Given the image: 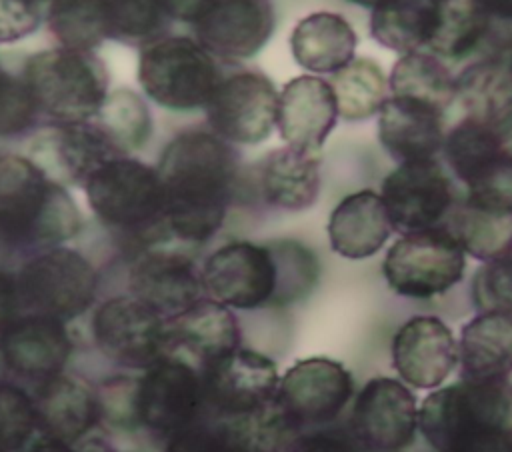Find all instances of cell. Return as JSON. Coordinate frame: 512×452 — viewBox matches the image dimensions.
Listing matches in <instances>:
<instances>
[{
  "instance_id": "f6af8a7d",
  "label": "cell",
  "mask_w": 512,
  "mask_h": 452,
  "mask_svg": "<svg viewBox=\"0 0 512 452\" xmlns=\"http://www.w3.org/2000/svg\"><path fill=\"white\" fill-rule=\"evenodd\" d=\"M44 20V8L28 0H0V44H12L34 34Z\"/></svg>"
},
{
  "instance_id": "603a6c76",
  "label": "cell",
  "mask_w": 512,
  "mask_h": 452,
  "mask_svg": "<svg viewBox=\"0 0 512 452\" xmlns=\"http://www.w3.org/2000/svg\"><path fill=\"white\" fill-rule=\"evenodd\" d=\"M30 396L38 432L66 444L74 446L102 420L98 392L64 372L36 382Z\"/></svg>"
},
{
  "instance_id": "d4e9b609",
  "label": "cell",
  "mask_w": 512,
  "mask_h": 452,
  "mask_svg": "<svg viewBox=\"0 0 512 452\" xmlns=\"http://www.w3.org/2000/svg\"><path fill=\"white\" fill-rule=\"evenodd\" d=\"M254 188L272 208L300 212L320 192V154L290 146L270 150L254 168Z\"/></svg>"
},
{
  "instance_id": "44dd1931",
  "label": "cell",
  "mask_w": 512,
  "mask_h": 452,
  "mask_svg": "<svg viewBox=\"0 0 512 452\" xmlns=\"http://www.w3.org/2000/svg\"><path fill=\"white\" fill-rule=\"evenodd\" d=\"M392 368L418 390L438 388L458 366V340L436 316L406 320L392 338Z\"/></svg>"
},
{
  "instance_id": "8fae6325",
  "label": "cell",
  "mask_w": 512,
  "mask_h": 452,
  "mask_svg": "<svg viewBox=\"0 0 512 452\" xmlns=\"http://www.w3.org/2000/svg\"><path fill=\"white\" fill-rule=\"evenodd\" d=\"M200 282L206 298L230 310L276 306L278 264L268 242H228L204 260Z\"/></svg>"
},
{
  "instance_id": "60d3db41",
  "label": "cell",
  "mask_w": 512,
  "mask_h": 452,
  "mask_svg": "<svg viewBox=\"0 0 512 452\" xmlns=\"http://www.w3.org/2000/svg\"><path fill=\"white\" fill-rule=\"evenodd\" d=\"M36 432L32 396L20 386L0 382V452H20Z\"/></svg>"
},
{
  "instance_id": "2e32d148",
  "label": "cell",
  "mask_w": 512,
  "mask_h": 452,
  "mask_svg": "<svg viewBox=\"0 0 512 452\" xmlns=\"http://www.w3.org/2000/svg\"><path fill=\"white\" fill-rule=\"evenodd\" d=\"M116 156L124 154L94 120L48 122L32 134L26 154L50 180L66 188H82L96 168Z\"/></svg>"
},
{
  "instance_id": "5b68a950",
  "label": "cell",
  "mask_w": 512,
  "mask_h": 452,
  "mask_svg": "<svg viewBox=\"0 0 512 452\" xmlns=\"http://www.w3.org/2000/svg\"><path fill=\"white\" fill-rule=\"evenodd\" d=\"M20 74L40 118L48 122L92 120L110 92L108 68L94 50H38L26 58Z\"/></svg>"
},
{
  "instance_id": "5bb4252c",
  "label": "cell",
  "mask_w": 512,
  "mask_h": 452,
  "mask_svg": "<svg viewBox=\"0 0 512 452\" xmlns=\"http://www.w3.org/2000/svg\"><path fill=\"white\" fill-rule=\"evenodd\" d=\"M210 132L228 144H260L276 126L278 92L272 80L254 70L222 76L204 106Z\"/></svg>"
},
{
  "instance_id": "ffe728a7",
  "label": "cell",
  "mask_w": 512,
  "mask_h": 452,
  "mask_svg": "<svg viewBox=\"0 0 512 452\" xmlns=\"http://www.w3.org/2000/svg\"><path fill=\"white\" fill-rule=\"evenodd\" d=\"M130 294L166 320L202 298L200 268L182 252L154 246L136 252L128 272Z\"/></svg>"
},
{
  "instance_id": "ac0fdd59",
  "label": "cell",
  "mask_w": 512,
  "mask_h": 452,
  "mask_svg": "<svg viewBox=\"0 0 512 452\" xmlns=\"http://www.w3.org/2000/svg\"><path fill=\"white\" fill-rule=\"evenodd\" d=\"M72 348L66 322L46 314L22 312L0 330L2 366L34 384L62 374Z\"/></svg>"
},
{
  "instance_id": "9c48e42d",
  "label": "cell",
  "mask_w": 512,
  "mask_h": 452,
  "mask_svg": "<svg viewBox=\"0 0 512 452\" xmlns=\"http://www.w3.org/2000/svg\"><path fill=\"white\" fill-rule=\"evenodd\" d=\"M354 396L352 374L338 360L302 358L280 378L274 408L298 436L334 422Z\"/></svg>"
},
{
  "instance_id": "1f68e13d",
  "label": "cell",
  "mask_w": 512,
  "mask_h": 452,
  "mask_svg": "<svg viewBox=\"0 0 512 452\" xmlns=\"http://www.w3.org/2000/svg\"><path fill=\"white\" fill-rule=\"evenodd\" d=\"M456 100L468 118L498 122L512 110V72L508 58L488 56L456 76Z\"/></svg>"
},
{
  "instance_id": "4dcf8cb0",
  "label": "cell",
  "mask_w": 512,
  "mask_h": 452,
  "mask_svg": "<svg viewBox=\"0 0 512 452\" xmlns=\"http://www.w3.org/2000/svg\"><path fill=\"white\" fill-rule=\"evenodd\" d=\"M440 228L476 260L488 262L512 254V212L488 208L464 196L452 204Z\"/></svg>"
},
{
  "instance_id": "ee69618b",
  "label": "cell",
  "mask_w": 512,
  "mask_h": 452,
  "mask_svg": "<svg viewBox=\"0 0 512 452\" xmlns=\"http://www.w3.org/2000/svg\"><path fill=\"white\" fill-rule=\"evenodd\" d=\"M164 452H244L228 422L216 418L214 422L198 420L184 430L168 436Z\"/></svg>"
},
{
  "instance_id": "f1b7e54d",
  "label": "cell",
  "mask_w": 512,
  "mask_h": 452,
  "mask_svg": "<svg viewBox=\"0 0 512 452\" xmlns=\"http://www.w3.org/2000/svg\"><path fill=\"white\" fill-rule=\"evenodd\" d=\"M292 58L312 74H332L354 58L356 32L336 12H312L290 34Z\"/></svg>"
},
{
  "instance_id": "b9f144b4",
  "label": "cell",
  "mask_w": 512,
  "mask_h": 452,
  "mask_svg": "<svg viewBox=\"0 0 512 452\" xmlns=\"http://www.w3.org/2000/svg\"><path fill=\"white\" fill-rule=\"evenodd\" d=\"M40 114L22 78L0 66V138L22 136L38 124Z\"/></svg>"
},
{
  "instance_id": "7c38bea8",
  "label": "cell",
  "mask_w": 512,
  "mask_h": 452,
  "mask_svg": "<svg viewBox=\"0 0 512 452\" xmlns=\"http://www.w3.org/2000/svg\"><path fill=\"white\" fill-rule=\"evenodd\" d=\"M206 412L216 418H242L270 408L280 374L276 364L250 348H236L200 366Z\"/></svg>"
},
{
  "instance_id": "484cf974",
  "label": "cell",
  "mask_w": 512,
  "mask_h": 452,
  "mask_svg": "<svg viewBox=\"0 0 512 452\" xmlns=\"http://www.w3.org/2000/svg\"><path fill=\"white\" fill-rule=\"evenodd\" d=\"M330 248L348 260L374 256L390 238L392 224L380 194L352 192L342 198L328 218Z\"/></svg>"
},
{
  "instance_id": "f5cc1de1",
  "label": "cell",
  "mask_w": 512,
  "mask_h": 452,
  "mask_svg": "<svg viewBox=\"0 0 512 452\" xmlns=\"http://www.w3.org/2000/svg\"><path fill=\"white\" fill-rule=\"evenodd\" d=\"M348 2H352V4H358V6H368V8H374V6H378L380 2H384V0H348Z\"/></svg>"
},
{
  "instance_id": "4fadbf2b",
  "label": "cell",
  "mask_w": 512,
  "mask_h": 452,
  "mask_svg": "<svg viewBox=\"0 0 512 452\" xmlns=\"http://www.w3.org/2000/svg\"><path fill=\"white\" fill-rule=\"evenodd\" d=\"M134 412L138 426L166 438L202 420L200 370L172 354L144 368L134 386Z\"/></svg>"
},
{
  "instance_id": "ab89813d",
  "label": "cell",
  "mask_w": 512,
  "mask_h": 452,
  "mask_svg": "<svg viewBox=\"0 0 512 452\" xmlns=\"http://www.w3.org/2000/svg\"><path fill=\"white\" fill-rule=\"evenodd\" d=\"M268 244L278 264L276 306L306 298L318 280V260L314 252L294 240H274Z\"/></svg>"
},
{
  "instance_id": "52a82bcc",
  "label": "cell",
  "mask_w": 512,
  "mask_h": 452,
  "mask_svg": "<svg viewBox=\"0 0 512 452\" xmlns=\"http://www.w3.org/2000/svg\"><path fill=\"white\" fill-rule=\"evenodd\" d=\"M14 276L22 312L46 314L62 322L84 314L98 292L94 264L64 244L26 258Z\"/></svg>"
},
{
  "instance_id": "bcb514c9",
  "label": "cell",
  "mask_w": 512,
  "mask_h": 452,
  "mask_svg": "<svg viewBox=\"0 0 512 452\" xmlns=\"http://www.w3.org/2000/svg\"><path fill=\"white\" fill-rule=\"evenodd\" d=\"M286 452H366L348 428H318L300 434Z\"/></svg>"
},
{
  "instance_id": "816d5d0a",
  "label": "cell",
  "mask_w": 512,
  "mask_h": 452,
  "mask_svg": "<svg viewBox=\"0 0 512 452\" xmlns=\"http://www.w3.org/2000/svg\"><path fill=\"white\" fill-rule=\"evenodd\" d=\"M80 452H114L110 448H106L104 444H98V442H90L88 446H84Z\"/></svg>"
},
{
  "instance_id": "c3c4849f",
  "label": "cell",
  "mask_w": 512,
  "mask_h": 452,
  "mask_svg": "<svg viewBox=\"0 0 512 452\" xmlns=\"http://www.w3.org/2000/svg\"><path fill=\"white\" fill-rule=\"evenodd\" d=\"M18 314H22V310L16 288V276L14 272L0 268V330L6 328Z\"/></svg>"
},
{
  "instance_id": "11a10c76",
  "label": "cell",
  "mask_w": 512,
  "mask_h": 452,
  "mask_svg": "<svg viewBox=\"0 0 512 452\" xmlns=\"http://www.w3.org/2000/svg\"><path fill=\"white\" fill-rule=\"evenodd\" d=\"M508 64H510V72H512V52H510V56H508Z\"/></svg>"
},
{
  "instance_id": "ba28073f",
  "label": "cell",
  "mask_w": 512,
  "mask_h": 452,
  "mask_svg": "<svg viewBox=\"0 0 512 452\" xmlns=\"http://www.w3.org/2000/svg\"><path fill=\"white\" fill-rule=\"evenodd\" d=\"M466 270V254L444 228L402 234L386 252L382 274L392 292L430 300L456 286Z\"/></svg>"
},
{
  "instance_id": "7dc6e473",
  "label": "cell",
  "mask_w": 512,
  "mask_h": 452,
  "mask_svg": "<svg viewBox=\"0 0 512 452\" xmlns=\"http://www.w3.org/2000/svg\"><path fill=\"white\" fill-rule=\"evenodd\" d=\"M486 12L492 24V34L488 46H492L490 56L508 58L512 52V0H476Z\"/></svg>"
},
{
  "instance_id": "e575fe53",
  "label": "cell",
  "mask_w": 512,
  "mask_h": 452,
  "mask_svg": "<svg viewBox=\"0 0 512 452\" xmlns=\"http://www.w3.org/2000/svg\"><path fill=\"white\" fill-rule=\"evenodd\" d=\"M392 96L418 100L446 112L456 100V76L448 66L426 50L398 58L388 78Z\"/></svg>"
},
{
  "instance_id": "9a60e30c",
  "label": "cell",
  "mask_w": 512,
  "mask_h": 452,
  "mask_svg": "<svg viewBox=\"0 0 512 452\" xmlns=\"http://www.w3.org/2000/svg\"><path fill=\"white\" fill-rule=\"evenodd\" d=\"M380 198L392 230L400 234L440 228L458 200L436 158L398 164L382 182Z\"/></svg>"
},
{
  "instance_id": "f546056e",
  "label": "cell",
  "mask_w": 512,
  "mask_h": 452,
  "mask_svg": "<svg viewBox=\"0 0 512 452\" xmlns=\"http://www.w3.org/2000/svg\"><path fill=\"white\" fill-rule=\"evenodd\" d=\"M442 152L454 176L470 188L506 160L512 146L494 122L464 116L444 136Z\"/></svg>"
},
{
  "instance_id": "74e56055",
  "label": "cell",
  "mask_w": 512,
  "mask_h": 452,
  "mask_svg": "<svg viewBox=\"0 0 512 452\" xmlns=\"http://www.w3.org/2000/svg\"><path fill=\"white\" fill-rule=\"evenodd\" d=\"M106 40L144 46L168 34L162 0H102Z\"/></svg>"
},
{
  "instance_id": "4316f807",
  "label": "cell",
  "mask_w": 512,
  "mask_h": 452,
  "mask_svg": "<svg viewBox=\"0 0 512 452\" xmlns=\"http://www.w3.org/2000/svg\"><path fill=\"white\" fill-rule=\"evenodd\" d=\"M168 334L172 352L186 350L200 366L240 346V326L232 310L206 296L168 318Z\"/></svg>"
},
{
  "instance_id": "7a4b0ae2",
  "label": "cell",
  "mask_w": 512,
  "mask_h": 452,
  "mask_svg": "<svg viewBox=\"0 0 512 452\" xmlns=\"http://www.w3.org/2000/svg\"><path fill=\"white\" fill-rule=\"evenodd\" d=\"M80 232L82 214L66 186L26 156H0V262H24Z\"/></svg>"
},
{
  "instance_id": "681fc988",
  "label": "cell",
  "mask_w": 512,
  "mask_h": 452,
  "mask_svg": "<svg viewBox=\"0 0 512 452\" xmlns=\"http://www.w3.org/2000/svg\"><path fill=\"white\" fill-rule=\"evenodd\" d=\"M212 0H162L164 12L170 22H182L192 26Z\"/></svg>"
},
{
  "instance_id": "8992f818",
  "label": "cell",
  "mask_w": 512,
  "mask_h": 452,
  "mask_svg": "<svg viewBox=\"0 0 512 452\" xmlns=\"http://www.w3.org/2000/svg\"><path fill=\"white\" fill-rule=\"evenodd\" d=\"M220 80L218 58L196 38L164 34L140 46L138 84L148 100L166 110L204 108Z\"/></svg>"
},
{
  "instance_id": "6da1fadb",
  "label": "cell",
  "mask_w": 512,
  "mask_h": 452,
  "mask_svg": "<svg viewBox=\"0 0 512 452\" xmlns=\"http://www.w3.org/2000/svg\"><path fill=\"white\" fill-rule=\"evenodd\" d=\"M156 170L172 238L186 244L210 240L224 224L240 182L232 144L210 130L180 132L164 146Z\"/></svg>"
},
{
  "instance_id": "277c9868",
  "label": "cell",
  "mask_w": 512,
  "mask_h": 452,
  "mask_svg": "<svg viewBox=\"0 0 512 452\" xmlns=\"http://www.w3.org/2000/svg\"><path fill=\"white\" fill-rule=\"evenodd\" d=\"M418 430L434 452L512 436V382L462 378L430 392L418 406Z\"/></svg>"
},
{
  "instance_id": "f35d334b",
  "label": "cell",
  "mask_w": 512,
  "mask_h": 452,
  "mask_svg": "<svg viewBox=\"0 0 512 452\" xmlns=\"http://www.w3.org/2000/svg\"><path fill=\"white\" fill-rule=\"evenodd\" d=\"M44 20L60 46L96 50L106 42L102 0H52Z\"/></svg>"
},
{
  "instance_id": "7402d4cb",
  "label": "cell",
  "mask_w": 512,
  "mask_h": 452,
  "mask_svg": "<svg viewBox=\"0 0 512 452\" xmlns=\"http://www.w3.org/2000/svg\"><path fill=\"white\" fill-rule=\"evenodd\" d=\"M338 120V106L328 80L302 74L278 94L276 128L286 146L320 154Z\"/></svg>"
},
{
  "instance_id": "83f0119b",
  "label": "cell",
  "mask_w": 512,
  "mask_h": 452,
  "mask_svg": "<svg viewBox=\"0 0 512 452\" xmlns=\"http://www.w3.org/2000/svg\"><path fill=\"white\" fill-rule=\"evenodd\" d=\"M458 366L466 380H506L512 374V316L480 312L458 338Z\"/></svg>"
},
{
  "instance_id": "8d00e7d4",
  "label": "cell",
  "mask_w": 512,
  "mask_h": 452,
  "mask_svg": "<svg viewBox=\"0 0 512 452\" xmlns=\"http://www.w3.org/2000/svg\"><path fill=\"white\" fill-rule=\"evenodd\" d=\"M92 120L104 128L124 156L144 148L154 130L152 114L144 96L128 88L108 92L100 112Z\"/></svg>"
},
{
  "instance_id": "cb8c5ba5",
  "label": "cell",
  "mask_w": 512,
  "mask_h": 452,
  "mask_svg": "<svg viewBox=\"0 0 512 452\" xmlns=\"http://www.w3.org/2000/svg\"><path fill=\"white\" fill-rule=\"evenodd\" d=\"M444 112L400 96H390L378 112V138L398 162L432 160L444 144Z\"/></svg>"
},
{
  "instance_id": "db71d44e",
  "label": "cell",
  "mask_w": 512,
  "mask_h": 452,
  "mask_svg": "<svg viewBox=\"0 0 512 452\" xmlns=\"http://www.w3.org/2000/svg\"><path fill=\"white\" fill-rule=\"evenodd\" d=\"M28 2H32V4H36V6H40V8H44V12H46V6H48L52 0H28Z\"/></svg>"
},
{
  "instance_id": "d6986e66",
  "label": "cell",
  "mask_w": 512,
  "mask_h": 452,
  "mask_svg": "<svg viewBox=\"0 0 512 452\" xmlns=\"http://www.w3.org/2000/svg\"><path fill=\"white\" fill-rule=\"evenodd\" d=\"M270 0H212L192 24L194 38L218 60H244L264 48L274 32Z\"/></svg>"
},
{
  "instance_id": "3957f363",
  "label": "cell",
  "mask_w": 512,
  "mask_h": 452,
  "mask_svg": "<svg viewBox=\"0 0 512 452\" xmlns=\"http://www.w3.org/2000/svg\"><path fill=\"white\" fill-rule=\"evenodd\" d=\"M82 190L98 222L120 234L136 252L164 246L172 238L156 166L116 156L96 168Z\"/></svg>"
},
{
  "instance_id": "e0dca14e",
  "label": "cell",
  "mask_w": 512,
  "mask_h": 452,
  "mask_svg": "<svg viewBox=\"0 0 512 452\" xmlns=\"http://www.w3.org/2000/svg\"><path fill=\"white\" fill-rule=\"evenodd\" d=\"M348 430L366 452H400L414 442L418 404L402 380L378 376L354 398Z\"/></svg>"
},
{
  "instance_id": "836d02e7",
  "label": "cell",
  "mask_w": 512,
  "mask_h": 452,
  "mask_svg": "<svg viewBox=\"0 0 512 452\" xmlns=\"http://www.w3.org/2000/svg\"><path fill=\"white\" fill-rule=\"evenodd\" d=\"M492 24L476 0H436V22L426 52L460 60L488 46Z\"/></svg>"
},
{
  "instance_id": "30bf717a",
  "label": "cell",
  "mask_w": 512,
  "mask_h": 452,
  "mask_svg": "<svg viewBox=\"0 0 512 452\" xmlns=\"http://www.w3.org/2000/svg\"><path fill=\"white\" fill-rule=\"evenodd\" d=\"M90 328L100 354L124 368L144 370L172 354L168 320L132 294L100 302Z\"/></svg>"
},
{
  "instance_id": "f907efd6",
  "label": "cell",
  "mask_w": 512,
  "mask_h": 452,
  "mask_svg": "<svg viewBox=\"0 0 512 452\" xmlns=\"http://www.w3.org/2000/svg\"><path fill=\"white\" fill-rule=\"evenodd\" d=\"M20 452H78V450L72 444L40 434L38 438H32Z\"/></svg>"
},
{
  "instance_id": "7bdbcfd3",
  "label": "cell",
  "mask_w": 512,
  "mask_h": 452,
  "mask_svg": "<svg viewBox=\"0 0 512 452\" xmlns=\"http://www.w3.org/2000/svg\"><path fill=\"white\" fill-rule=\"evenodd\" d=\"M470 292L480 312L512 316V254L484 262L474 272Z\"/></svg>"
},
{
  "instance_id": "d6a6232c",
  "label": "cell",
  "mask_w": 512,
  "mask_h": 452,
  "mask_svg": "<svg viewBox=\"0 0 512 452\" xmlns=\"http://www.w3.org/2000/svg\"><path fill=\"white\" fill-rule=\"evenodd\" d=\"M436 22V0H384L372 8L370 34L400 56L426 50Z\"/></svg>"
},
{
  "instance_id": "d590c367",
  "label": "cell",
  "mask_w": 512,
  "mask_h": 452,
  "mask_svg": "<svg viewBox=\"0 0 512 452\" xmlns=\"http://www.w3.org/2000/svg\"><path fill=\"white\" fill-rule=\"evenodd\" d=\"M328 82L336 98L338 116L350 122L376 116L390 90L382 68L366 56H354L346 66L332 72Z\"/></svg>"
}]
</instances>
